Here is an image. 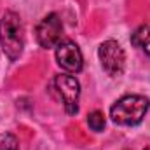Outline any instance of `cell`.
Listing matches in <instances>:
<instances>
[{
  "instance_id": "obj_10",
  "label": "cell",
  "mask_w": 150,
  "mask_h": 150,
  "mask_svg": "<svg viewBox=\"0 0 150 150\" xmlns=\"http://www.w3.org/2000/svg\"><path fill=\"white\" fill-rule=\"evenodd\" d=\"M145 150H150V149H145Z\"/></svg>"
},
{
  "instance_id": "obj_2",
  "label": "cell",
  "mask_w": 150,
  "mask_h": 150,
  "mask_svg": "<svg viewBox=\"0 0 150 150\" xmlns=\"http://www.w3.org/2000/svg\"><path fill=\"white\" fill-rule=\"evenodd\" d=\"M150 107L149 98L142 94H127L117 100L110 108V117L119 126H136L143 120Z\"/></svg>"
},
{
  "instance_id": "obj_9",
  "label": "cell",
  "mask_w": 150,
  "mask_h": 150,
  "mask_svg": "<svg viewBox=\"0 0 150 150\" xmlns=\"http://www.w3.org/2000/svg\"><path fill=\"white\" fill-rule=\"evenodd\" d=\"M0 150H19V142L12 133H0Z\"/></svg>"
},
{
  "instance_id": "obj_8",
  "label": "cell",
  "mask_w": 150,
  "mask_h": 150,
  "mask_svg": "<svg viewBox=\"0 0 150 150\" xmlns=\"http://www.w3.org/2000/svg\"><path fill=\"white\" fill-rule=\"evenodd\" d=\"M87 124H89V127H91L93 131H96V133L103 131V127H105V115H103V112H100V110L91 112L87 115Z\"/></svg>"
},
{
  "instance_id": "obj_5",
  "label": "cell",
  "mask_w": 150,
  "mask_h": 150,
  "mask_svg": "<svg viewBox=\"0 0 150 150\" xmlns=\"http://www.w3.org/2000/svg\"><path fill=\"white\" fill-rule=\"evenodd\" d=\"M54 86H56L58 94L63 100L67 113L68 115H75L79 112V96H80V84H79V80L75 77H72V75L61 74V75H56Z\"/></svg>"
},
{
  "instance_id": "obj_1",
  "label": "cell",
  "mask_w": 150,
  "mask_h": 150,
  "mask_svg": "<svg viewBox=\"0 0 150 150\" xmlns=\"http://www.w3.org/2000/svg\"><path fill=\"white\" fill-rule=\"evenodd\" d=\"M0 44L5 56L16 61L25 47V28L19 14L7 11L0 19Z\"/></svg>"
},
{
  "instance_id": "obj_7",
  "label": "cell",
  "mask_w": 150,
  "mask_h": 150,
  "mask_svg": "<svg viewBox=\"0 0 150 150\" xmlns=\"http://www.w3.org/2000/svg\"><path fill=\"white\" fill-rule=\"evenodd\" d=\"M133 45L140 47L150 56V25H142L131 37Z\"/></svg>"
},
{
  "instance_id": "obj_4",
  "label": "cell",
  "mask_w": 150,
  "mask_h": 150,
  "mask_svg": "<svg viewBox=\"0 0 150 150\" xmlns=\"http://www.w3.org/2000/svg\"><path fill=\"white\" fill-rule=\"evenodd\" d=\"M63 37V23L56 12H51L40 19V23L35 28V38L38 45L44 49L56 47Z\"/></svg>"
},
{
  "instance_id": "obj_6",
  "label": "cell",
  "mask_w": 150,
  "mask_h": 150,
  "mask_svg": "<svg viewBox=\"0 0 150 150\" xmlns=\"http://www.w3.org/2000/svg\"><path fill=\"white\" fill-rule=\"evenodd\" d=\"M56 61L68 74H79L84 67L82 52L72 40H63L56 45Z\"/></svg>"
},
{
  "instance_id": "obj_3",
  "label": "cell",
  "mask_w": 150,
  "mask_h": 150,
  "mask_svg": "<svg viewBox=\"0 0 150 150\" xmlns=\"http://www.w3.org/2000/svg\"><path fill=\"white\" fill-rule=\"evenodd\" d=\"M98 56L101 61V67L110 77H120L124 74V67H126V54L124 49L120 47L119 42L115 40H105L100 49H98Z\"/></svg>"
}]
</instances>
